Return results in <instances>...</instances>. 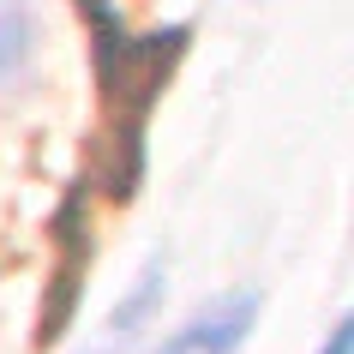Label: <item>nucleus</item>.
Listing matches in <instances>:
<instances>
[{
	"label": "nucleus",
	"instance_id": "f257e3e1",
	"mask_svg": "<svg viewBox=\"0 0 354 354\" xmlns=\"http://www.w3.org/2000/svg\"><path fill=\"white\" fill-rule=\"evenodd\" d=\"M259 318V295H228L205 313H192L180 330H168L150 354H234Z\"/></svg>",
	"mask_w": 354,
	"mask_h": 354
},
{
	"label": "nucleus",
	"instance_id": "f03ea898",
	"mask_svg": "<svg viewBox=\"0 0 354 354\" xmlns=\"http://www.w3.org/2000/svg\"><path fill=\"white\" fill-rule=\"evenodd\" d=\"M42 55V12L37 0H0V91L30 73Z\"/></svg>",
	"mask_w": 354,
	"mask_h": 354
},
{
	"label": "nucleus",
	"instance_id": "7ed1b4c3",
	"mask_svg": "<svg viewBox=\"0 0 354 354\" xmlns=\"http://www.w3.org/2000/svg\"><path fill=\"white\" fill-rule=\"evenodd\" d=\"M156 288H162V277H156V270H145V277H138V288H132V300H127V306H120V313L109 318V342H127V336L138 330V318L150 313Z\"/></svg>",
	"mask_w": 354,
	"mask_h": 354
},
{
	"label": "nucleus",
	"instance_id": "20e7f679",
	"mask_svg": "<svg viewBox=\"0 0 354 354\" xmlns=\"http://www.w3.org/2000/svg\"><path fill=\"white\" fill-rule=\"evenodd\" d=\"M354 324H336V330H330V342H324V354H348V342H354Z\"/></svg>",
	"mask_w": 354,
	"mask_h": 354
}]
</instances>
